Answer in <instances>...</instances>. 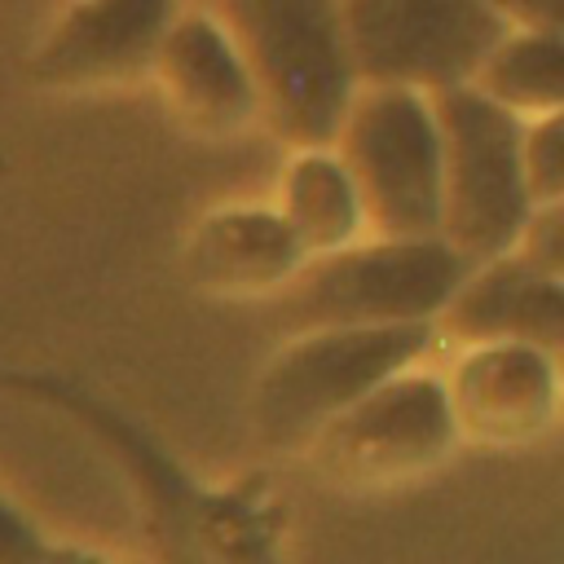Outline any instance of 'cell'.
Wrapping results in <instances>:
<instances>
[{
  "label": "cell",
  "mask_w": 564,
  "mask_h": 564,
  "mask_svg": "<svg viewBox=\"0 0 564 564\" xmlns=\"http://www.w3.org/2000/svg\"><path fill=\"white\" fill-rule=\"evenodd\" d=\"M436 339V322L295 330L251 388L256 436L273 454H308V445L339 414H348L392 375L419 366Z\"/></svg>",
  "instance_id": "obj_3"
},
{
  "label": "cell",
  "mask_w": 564,
  "mask_h": 564,
  "mask_svg": "<svg viewBox=\"0 0 564 564\" xmlns=\"http://www.w3.org/2000/svg\"><path fill=\"white\" fill-rule=\"evenodd\" d=\"M154 75L167 93V101L176 106L181 119H189L203 132H238L242 123H251L256 115H264L260 106V88L251 75V62L234 35V26L225 22V13H176L159 57H154Z\"/></svg>",
  "instance_id": "obj_11"
},
{
  "label": "cell",
  "mask_w": 564,
  "mask_h": 564,
  "mask_svg": "<svg viewBox=\"0 0 564 564\" xmlns=\"http://www.w3.org/2000/svg\"><path fill=\"white\" fill-rule=\"evenodd\" d=\"M308 260L278 203H220L185 238V273L212 295H282Z\"/></svg>",
  "instance_id": "obj_12"
},
{
  "label": "cell",
  "mask_w": 564,
  "mask_h": 564,
  "mask_svg": "<svg viewBox=\"0 0 564 564\" xmlns=\"http://www.w3.org/2000/svg\"><path fill=\"white\" fill-rule=\"evenodd\" d=\"M445 137V225L441 238L471 264L524 242L538 212L529 181V119L463 84L436 97Z\"/></svg>",
  "instance_id": "obj_5"
},
{
  "label": "cell",
  "mask_w": 564,
  "mask_h": 564,
  "mask_svg": "<svg viewBox=\"0 0 564 564\" xmlns=\"http://www.w3.org/2000/svg\"><path fill=\"white\" fill-rule=\"evenodd\" d=\"M0 564H137V560L48 529L26 502L0 489Z\"/></svg>",
  "instance_id": "obj_16"
},
{
  "label": "cell",
  "mask_w": 564,
  "mask_h": 564,
  "mask_svg": "<svg viewBox=\"0 0 564 564\" xmlns=\"http://www.w3.org/2000/svg\"><path fill=\"white\" fill-rule=\"evenodd\" d=\"M370 234L388 238H436L445 225V137L436 97L414 88L366 84L339 132Z\"/></svg>",
  "instance_id": "obj_6"
},
{
  "label": "cell",
  "mask_w": 564,
  "mask_h": 564,
  "mask_svg": "<svg viewBox=\"0 0 564 564\" xmlns=\"http://www.w3.org/2000/svg\"><path fill=\"white\" fill-rule=\"evenodd\" d=\"M520 251H524L533 264H542L546 273L564 278V198L542 203V207L533 212Z\"/></svg>",
  "instance_id": "obj_18"
},
{
  "label": "cell",
  "mask_w": 564,
  "mask_h": 564,
  "mask_svg": "<svg viewBox=\"0 0 564 564\" xmlns=\"http://www.w3.org/2000/svg\"><path fill=\"white\" fill-rule=\"evenodd\" d=\"M458 441L449 383L410 366L339 414L304 458L339 489H388L441 467Z\"/></svg>",
  "instance_id": "obj_7"
},
{
  "label": "cell",
  "mask_w": 564,
  "mask_h": 564,
  "mask_svg": "<svg viewBox=\"0 0 564 564\" xmlns=\"http://www.w3.org/2000/svg\"><path fill=\"white\" fill-rule=\"evenodd\" d=\"M529 181L538 207L564 198V110L529 123Z\"/></svg>",
  "instance_id": "obj_17"
},
{
  "label": "cell",
  "mask_w": 564,
  "mask_h": 564,
  "mask_svg": "<svg viewBox=\"0 0 564 564\" xmlns=\"http://www.w3.org/2000/svg\"><path fill=\"white\" fill-rule=\"evenodd\" d=\"M436 326L441 339L458 348L511 339V344H533L564 366V278L533 264L520 247L480 260Z\"/></svg>",
  "instance_id": "obj_13"
},
{
  "label": "cell",
  "mask_w": 564,
  "mask_h": 564,
  "mask_svg": "<svg viewBox=\"0 0 564 564\" xmlns=\"http://www.w3.org/2000/svg\"><path fill=\"white\" fill-rule=\"evenodd\" d=\"M507 26L520 31H564V0H489Z\"/></svg>",
  "instance_id": "obj_19"
},
{
  "label": "cell",
  "mask_w": 564,
  "mask_h": 564,
  "mask_svg": "<svg viewBox=\"0 0 564 564\" xmlns=\"http://www.w3.org/2000/svg\"><path fill=\"white\" fill-rule=\"evenodd\" d=\"M0 383L75 423L115 463L159 564H295L286 551V502L264 471L203 476L128 405L66 370L18 366Z\"/></svg>",
  "instance_id": "obj_1"
},
{
  "label": "cell",
  "mask_w": 564,
  "mask_h": 564,
  "mask_svg": "<svg viewBox=\"0 0 564 564\" xmlns=\"http://www.w3.org/2000/svg\"><path fill=\"white\" fill-rule=\"evenodd\" d=\"M476 264L436 238L370 234L352 247L313 256L278 295L291 330L313 326H392L441 322Z\"/></svg>",
  "instance_id": "obj_4"
},
{
  "label": "cell",
  "mask_w": 564,
  "mask_h": 564,
  "mask_svg": "<svg viewBox=\"0 0 564 564\" xmlns=\"http://www.w3.org/2000/svg\"><path fill=\"white\" fill-rule=\"evenodd\" d=\"M269 128L291 145H335L357 101L361 70L344 0H225Z\"/></svg>",
  "instance_id": "obj_2"
},
{
  "label": "cell",
  "mask_w": 564,
  "mask_h": 564,
  "mask_svg": "<svg viewBox=\"0 0 564 564\" xmlns=\"http://www.w3.org/2000/svg\"><path fill=\"white\" fill-rule=\"evenodd\" d=\"M282 216L308 247V256H326L339 247H352L370 238V212L361 198V185L339 154V145H304L291 150L282 176H278V198Z\"/></svg>",
  "instance_id": "obj_14"
},
{
  "label": "cell",
  "mask_w": 564,
  "mask_h": 564,
  "mask_svg": "<svg viewBox=\"0 0 564 564\" xmlns=\"http://www.w3.org/2000/svg\"><path fill=\"white\" fill-rule=\"evenodd\" d=\"M361 84L441 97L476 84L511 31L489 0H344Z\"/></svg>",
  "instance_id": "obj_8"
},
{
  "label": "cell",
  "mask_w": 564,
  "mask_h": 564,
  "mask_svg": "<svg viewBox=\"0 0 564 564\" xmlns=\"http://www.w3.org/2000/svg\"><path fill=\"white\" fill-rule=\"evenodd\" d=\"M445 383L463 436L480 445H524L564 410V366L533 344H467Z\"/></svg>",
  "instance_id": "obj_9"
},
{
  "label": "cell",
  "mask_w": 564,
  "mask_h": 564,
  "mask_svg": "<svg viewBox=\"0 0 564 564\" xmlns=\"http://www.w3.org/2000/svg\"><path fill=\"white\" fill-rule=\"evenodd\" d=\"M476 88L529 123L564 110V31L511 26L476 75Z\"/></svg>",
  "instance_id": "obj_15"
},
{
  "label": "cell",
  "mask_w": 564,
  "mask_h": 564,
  "mask_svg": "<svg viewBox=\"0 0 564 564\" xmlns=\"http://www.w3.org/2000/svg\"><path fill=\"white\" fill-rule=\"evenodd\" d=\"M172 18V0H79L35 48L31 79L88 88L154 70Z\"/></svg>",
  "instance_id": "obj_10"
}]
</instances>
